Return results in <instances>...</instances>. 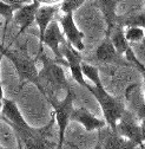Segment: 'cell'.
Returning a JSON list of instances; mask_svg holds the SVG:
<instances>
[{
    "instance_id": "24",
    "label": "cell",
    "mask_w": 145,
    "mask_h": 149,
    "mask_svg": "<svg viewBox=\"0 0 145 149\" xmlns=\"http://www.w3.org/2000/svg\"><path fill=\"white\" fill-rule=\"evenodd\" d=\"M3 24H4V23H1V22H0V27L3 26ZM5 49H6V47H5V46H4V45H3L1 43H0V53H4Z\"/></svg>"
},
{
    "instance_id": "5",
    "label": "cell",
    "mask_w": 145,
    "mask_h": 149,
    "mask_svg": "<svg viewBox=\"0 0 145 149\" xmlns=\"http://www.w3.org/2000/svg\"><path fill=\"white\" fill-rule=\"evenodd\" d=\"M76 100V94L73 89L71 86L66 90V96L64 100L59 101L57 97H50L47 98V101L50 102V104L52 105L54 113V120L57 122V127H58V148H61L65 141V132H66V127L70 122V117L71 114L73 111V103Z\"/></svg>"
},
{
    "instance_id": "6",
    "label": "cell",
    "mask_w": 145,
    "mask_h": 149,
    "mask_svg": "<svg viewBox=\"0 0 145 149\" xmlns=\"http://www.w3.org/2000/svg\"><path fill=\"white\" fill-rule=\"evenodd\" d=\"M116 133L124 139L131 141L132 143L137 146H140L143 148L144 146V139H145V128L144 122H142V125H138V123L135 120V116L130 111L125 110L122 117L118 120L116 124Z\"/></svg>"
},
{
    "instance_id": "16",
    "label": "cell",
    "mask_w": 145,
    "mask_h": 149,
    "mask_svg": "<svg viewBox=\"0 0 145 149\" xmlns=\"http://www.w3.org/2000/svg\"><path fill=\"white\" fill-rule=\"evenodd\" d=\"M108 37H110V39H111L115 49L117 50V52L123 56L124 52L128 50V47L130 46V43L126 40L125 36H124V27L118 25V24H116L112 27L111 32L108 33Z\"/></svg>"
},
{
    "instance_id": "9",
    "label": "cell",
    "mask_w": 145,
    "mask_h": 149,
    "mask_svg": "<svg viewBox=\"0 0 145 149\" xmlns=\"http://www.w3.org/2000/svg\"><path fill=\"white\" fill-rule=\"evenodd\" d=\"M96 59L98 63L106 65H129L123 56L117 52L108 36H106V38L97 47Z\"/></svg>"
},
{
    "instance_id": "14",
    "label": "cell",
    "mask_w": 145,
    "mask_h": 149,
    "mask_svg": "<svg viewBox=\"0 0 145 149\" xmlns=\"http://www.w3.org/2000/svg\"><path fill=\"white\" fill-rule=\"evenodd\" d=\"M120 1H123V0H96V3L98 5V7L100 8V11L104 15V19L106 22V25H107L106 36H108V33L111 32L112 27L116 24L117 17H118L116 14V10Z\"/></svg>"
},
{
    "instance_id": "23",
    "label": "cell",
    "mask_w": 145,
    "mask_h": 149,
    "mask_svg": "<svg viewBox=\"0 0 145 149\" xmlns=\"http://www.w3.org/2000/svg\"><path fill=\"white\" fill-rule=\"evenodd\" d=\"M7 4H17V3H26V0H1Z\"/></svg>"
},
{
    "instance_id": "3",
    "label": "cell",
    "mask_w": 145,
    "mask_h": 149,
    "mask_svg": "<svg viewBox=\"0 0 145 149\" xmlns=\"http://www.w3.org/2000/svg\"><path fill=\"white\" fill-rule=\"evenodd\" d=\"M87 90L96 97V100L100 104L106 124L110 127L112 132H116V124L125 111V104L123 100L118 97H113L110 94H107L103 84L99 86L90 85Z\"/></svg>"
},
{
    "instance_id": "17",
    "label": "cell",
    "mask_w": 145,
    "mask_h": 149,
    "mask_svg": "<svg viewBox=\"0 0 145 149\" xmlns=\"http://www.w3.org/2000/svg\"><path fill=\"white\" fill-rule=\"evenodd\" d=\"M124 36L129 43H139L144 40V27L140 26H126L124 27Z\"/></svg>"
},
{
    "instance_id": "18",
    "label": "cell",
    "mask_w": 145,
    "mask_h": 149,
    "mask_svg": "<svg viewBox=\"0 0 145 149\" xmlns=\"http://www.w3.org/2000/svg\"><path fill=\"white\" fill-rule=\"evenodd\" d=\"M25 3H17V4H7L0 0V15H1L5 19V29L7 27V25L12 22L13 18V12L19 7L20 5H23Z\"/></svg>"
},
{
    "instance_id": "8",
    "label": "cell",
    "mask_w": 145,
    "mask_h": 149,
    "mask_svg": "<svg viewBox=\"0 0 145 149\" xmlns=\"http://www.w3.org/2000/svg\"><path fill=\"white\" fill-rule=\"evenodd\" d=\"M59 24L63 27V33L65 34L67 42L78 51H84V33L80 32L73 20V13H65L60 17Z\"/></svg>"
},
{
    "instance_id": "25",
    "label": "cell",
    "mask_w": 145,
    "mask_h": 149,
    "mask_svg": "<svg viewBox=\"0 0 145 149\" xmlns=\"http://www.w3.org/2000/svg\"><path fill=\"white\" fill-rule=\"evenodd\" d=\"M4 58V53H0V64H1V61Z\"/></svg>"
},
{
    "instance_id": "21",
    "label": "cell",
    "mask_w": 145,
    "mask_h": 149,
    "mask_svg": "<svg viewBox=\"0 0 145 149\" xmlns=\"http://www.w3.org/2000/svg\"><path fill=\"white\" fill-rule=\"evenodd\" d=\"M39 5H59L63 0H33Z\"/></svg>"
},
{
    "instance_id": "11",
    "label": "cell",
    "mask_w": 145,
    "mask_h": 149,
    "mask_svg": "<svg viewBox=\"0 0 145 149\" xmlns=\"http://www.w3.org/2000/svg\"><path fill=\"white\" fill-rule=\"evenodd\" d=\"M70 120L72 121H77L79 122L84 129L86 132H93V130H99L104 127H106V122L103 121V120H99L97 117H95L90 111L84 108V107H80V108H77V109H73L71 114V117Z\"/></svg>"
},
{
    "instance_id": "20",
    "label": "cell",
    "mask_w": 145,
    "mask_h": 149,
    "mask_svg": "<svg viewBox=\"0 0 145 149\" xmlns=\"http://www.w3.org/2000/svg\"><path fill=\"white\" fill-rule=\"evenodd\" d=\"M86 0H63L59 4V11L63 13H73Z\"/></svg>"
},
{
    "instance_id": "12",
    "label": "cell",
    "mask_w": 145,
    "mask_h": 149,
    "mask_svg": "<svg viewBox=\"0 0 145 149\" xmlns=\"http://www.w3.org/2000/svg\"><path fill=\"white\" fill-rule=\"evenodd\" d=\"M59 12V5H40L35 12L34 22L39 27V42L41 43L43 36L47 25L53 20L54 15Z\"/></svg>"
},
{
    "instance_id": "7",
    "label": "cell",
    "mask_w": 145,
    "mask_h": 149,
    "mask_svg": "<svg viewBox=\"0 0 145 149\" xmlns=\"http://www.w3.org/2000/svg\"><path fill=\"white\" fill-rule=\"evenodd\" d=\"M64 40H65V37L59 27V23L57 20H52L45 30V33L43 36V40L39 46V51L44 50V45L48 46L54 54V59L59 64H61L63 66L67 68V63L61 56V52L59 51V46Z\"/></svg>"
},
{
    "instance_id": "19",
    "label": "cell",
    "mask_w": 145,
    "mask_h": 149,
    "mask_svg": "<svg viewBox=\"0 0 145 149\" xmlns=\"http://www.w3.org/2000/svg\"><path fill=\"white\" fill-rule=\"evenodd\" d=\"M80 68H81V72L84 76H86L87 78H90L92 81V83L95 84V86H99L102 85V81L99 78V70L93 66V65H90V64H86L84 62H81L80 64Z\"/></svg>"
},
{
    "instance_id": "4",
    "label": "cell",
    "mask_w": 145,
    "mask_h": 149,
    "mask_svg": "<svg viewBox=\"0 0 145 149\" xmlns=\"http://www.w3.org/2000/svg\"><path fill=\"white\" fill-rule=\"evenodd\" d=\"M4 56L7 57L12 62V64L14 65L21 83L23 82L24 83L30 82V83H33L37 86L39 85V82H38L39 70L37 68V59L32 58L26 50H23V49H15V50L14 49L13 50L5 49Z\"/></svg>"
},
{
    "instance_id": "15",
    "label": "cell",
    "mask_w": 145,
    "mask_h": 149,
    "mask_svg": "<svg viewBox=\"0 0 145 149\" xmlns=\"http://www.w3.org/2000/svg\"><path fill=\"white\" fill-rule=\"evenodd\" d=\"M1 111L4 114V120L7 123H14V124H18V125H26L27 124L14 101L3 98Z\"/></svg>"
},
{
    "instance_id": "13",
    "label": "cell",
    "mask_w": 145,
    "mask_h": 149,
    "mask_svg": "<svg viewBox=\"0 0 145 149\" xmlns=\"http://www.w3.org/2000/svg\"><path fill=\"white\" fill-rule=\"evenodd\" d=\"M105 129V127H104ZM103 130V128H102ZM100 141L98 143V147L103 148H135L136 144L131 141L124 139L123 136L118 135L116 132H112L111 129H105L100 133Z\"/></svg>"
},
{
    "instance_id": "22",
    "label": "cell",
    "mask_w": 145,
    "mask_h": 149,
    "mask_svg": "<svg viewBox=\"0 0 145 149\" xmlns=\"http://www.w3.org/2000/svg\"><path fill=\"white\" fill-rule=\"evenodd\" d=\"M3 98H4V92H3L1 81H0V118H1V108H3Z\"/></svg>"
},
{
    "instance_id": "2",
    "label": "cell",
    "mask_w": 145,
    "mask_h": 149,
    "mask_svg": "<svg viewBox=\"0 0 145 149\" xmlns=\"http://www.w3.org/2000/svg\"><path fill=\"white\" fill-rule=\"evenodd\" d=\"M54 116L52 120L43 128H33L28 124L18 125L14 123H8L15 134L19 148L26 149H46V148H58V143L50 141L51 129L54 125Z\"/></svg>"
},
{
    "instance_id": "10",
    "label": "cell",
    "mask_w": 145,
    "mask_h": 149,
    "mask_svg": "<svg viewBox=\"0 0 145 149\" xmlns=\"http://www.w3.org/2000/svg\"><path fill=\"white\" fill-rule=\"evenodd\" d=\"M39 6L40 5L38 3L32 0V3L23 4L13 12L12 20L19 26V34H23L24 32H26V30L31 27V25L34 23L35 12H37Z\"/></svg>"
},
{
    "instance_id": "1",
    "label": "cell",
    "mask_w": 145,
    "mask_h": 149,
    "mask_svg": "<svg viewBox=\"0 0 145 149\" xmlns=\"http://www.w3.org/2000/svg\"><path fill=\"white\" fill-rule=\"evenodd\" d=\"M35 59L41 62V70L38 73L39 85L37 88L41 91L46 100L50 97H57V92L59 90H67L71 86L65 77L63 65L56 59L48 58L44 50L38 52Z\"/></svg>"
}]
</instances>
